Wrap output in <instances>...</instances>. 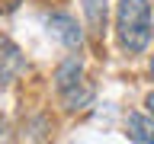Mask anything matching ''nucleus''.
Instances as JSON below:
<instances>
[{
	"label": "nucleus",
	"instance_id": "obj_1",
	"mask_svg": "<svg viewBox=\"0 0 154 144\" xmlns=\"http://www.w3.org/2000/svg\"><path fill=\"white\" fill-rule=\"evenodd\" d=\"M116 29H119L122 51L141 55L151 42V3L148 0H119Z\"/></svg>",
	"mask_w": 154,
	"mask_h": 144
},
{
	"label": "nucleus",
	"instance_id": "obj_2",
	"mask_svg": "<svg viewBox=\"0 0 154 144\" xmlns=\"http://www.w3.org/2000/svg\"><path fill=\"white\" fill-rule=\"evenodd\" d=\"M55 86L58 93H61V103L64 109H87V106L93 103V83L84 77V64H80V58H67L64 64L55 70Z\"/></svg>",
	"mask_w": 154,
	"mask_h": 144
},
{
	"label": "nucleus",
	"instance_id": "obj_3",
	"mask_svg": "<svg viewBox=\"0 0 154 144\" xmlns=\"http://www.w3.org/2000/svg\"><path fill=\"white\" fill-rule=\"evenodd\" d=\"M23 70H26V58H23V51H19L10 38L0 35V86L13 83Z\"/></svg>",
	"mask_w": 154,
	"mask_h": 144
},
{
	"label": "nucleus",
	"instance_id": "obj_4",
	"mask_svg": "<svg viewBox=\"0 0 154 144\" xmlns=\"http://www.w3.org/2000/svg\"><path fill=\"white\" fill-rule=\"evenodd\" d=\"M48 29H51V32L61 38V45L71 48V51L84 45V32L77 26V19L67 16V13H51V16H48Z\"/></svg>",
	"mask_w": 154,
	"mask_h": 144
},
{
	"label": "nucleus",
	"instance_id": "obj_5",
	"mask_svg": "<svg viewBox=\"0 0 154 144\" xmlns=\"http://www.w3.org/2000/svg\"><path fill=\"white\" fill-rule=\"evenodd\" d=\"M125 134H128L132 141L151 144L154 141V122L144 118V115H138V112H128V115H125Z\"/></svg>",
	"mask_w": 154,
	"mask_h": 144
},
{
	"label": "nucleus",
	"instance_id": "obj_6",
	"mask_svg": "<svg viewBox=\"0 0 154 144\" xmlns=\"http://www.w3.org/2000/svg\"><path fill=\"white\" fill-rule=\"evenodd\" d=\"M84 13H87V22H90V32L103 35V29H106V0H84Z\"/></svg>",
	"mask_w": 154,
	"mask_h": 144
},
{
	"label": "nucleus",
	"instance_id": "obj_7",
	"mask_svg": "<svg viewBox=\"0 0 154 144\" xmlns=\"http://www.w3.org/2000/svg\"><path fill=\"white\" fill-rule=\"evenodd\" d=\"M19 3H23V0H0V13H13Z\"/></svg>",
	"mask_w": 154,
	"mask_h": 144
},
{
	"label": "nucleus",
	"instance_id": "obj_8",
	"mask_svg": "<svg viewBox=\"0 0 154 144\" xmlns=\"http://www.w3.org/2000/svg\"><path fill=\"white\" fill-rule=\"evenodd\" d=\"M144 106H148V112L154 115V93H148V99H144Z\"/></svg>",
	"mask_w": 154,
	"mask_h": 144
},
{
	"label": "nucleus",
	"instance_id": "obj_9",
	"mask_svg": "<svg viewBox=\"0 0 154 144\" xmlns=\"http://www.w3.org/2000/svg\"><path fill=\"white\" fill-rule=\"evenodd\" d=\"M151 74H154V58H151Z\"/></svg>",
	"mask_w": 154,
	"mask_h": 144
}]
</instances>
